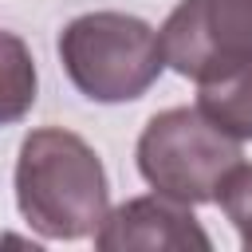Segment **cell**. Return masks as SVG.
<instances>
[{
	"label": "cell",
	"mask_w": 252,
	"mask_h": 252,
	"mask_svg": "<svg viewBox=\"0 0 252 252\" xmlns=\"http://www.w3.org/2000/svg\"><path fill=\"white\" fill-rule=\"evenodd\" d=\"M158 35L165 67L209 83L252 63V0H181Z\"/></svg>",
	"instance_id": "277c9868"
},
{
	"label": "cell",
	"mask_w": 252,
	"mask_h": 252,
	"mask_svg": "<svg viewBox=\"0 0 252 252\" xmlns=\"http://www.w3.org/2000/svg\"><path fill=\"white\" fill-rule=\"evenodd\" d=\"M59 63L91 102H134L165 71L161 35L130 12H83L59 32Z\"/></svg>",
	"instance_id": "7a4b0ae2"
},
{
	"label": "cell",
	"mask_w": 252,
	"mask_h": 252,
	"mask_svg": "<svg viewBox=\"0 0 252 252\" xmlns=\"http://www.w3.org/2000/svg\"><path fill=\"white\" fill-rule=\"evenodd\" d=\"M217 205L224 209V217H228L232 228L240 232V244L252 252V165H248V161H240V165L220 181Z\"/></svg>",
	"instance_id": "ba28073f"
},
{
	"label": "cell",
	"mask_w": 252,
	"mask_h": 252,
	"mask_svg": "<svg viewBox=\"0 0 252 252\" xmlns=\"http://www.w3.org/2000/svg\"><path fill=\"white\" fill-rule=\"evenodd\" d=\"M197 110L217 122L224 134L252 142V63L224 71L209 83H197Z\"/></svg>",
	"instance_id": "8992f818"
},
{
	"label": "cell",
	"mask_w": 252,
	"mask_h": 252,
	"mask_svg": "<svg viewBox=\"0 0 252 252\" xmlns=\"http://www.w3.org/2000/svg\"><path fill=\"white\" fill-rule=\"evenodd\" d=\"M35 91H39V75L28 43L16 32L0 28V126L28 118V110L35 106Z\"/></svg>",
	"instance_id": "52a82bcc"
},
{
	"label": "cell",
	"mask_w": 252,
	"mask_h": 252,
	"mask_svg": "<svg viewBox=\"0 0 252 252\" xmlns=\"http://www.w3.org/2000/svg\"><path fill=\"white\" fill-rule=\"evenodd\" d=\"M134 158L138 173L158 193L185 205H209L220 181L244 161V150L240 138L224 134L197 106H169L146 122Z\"/></svg>",
	"instance_id": "3957f363"
},
{
	"label": "cell",
	"mask_w": 252,
	"mask_h": 252,
	"mask_svg": "<svg viewBox=\"0 0 252 252\" xmlns=\"http://www.w3.org/2000/svg\"><path fill=\"white\" fill-rule=\"evenodd\" d=\"M94 244L102 252H130V248L189 252V248H213L209 232L193 217V205L173 201V197H165L158 189L150 197H130L126 205L110 209L106 220L94 232Z\"/></svg>",
	"instance_id": "5b68a950"
},
{
	"label": "cell",
	"mask_w": 252,
	"mask_h": 252,
	"mask_svg": "<svg viewBox=\"0 0 252 252\" xmlns=\"http://www.w3.org/2000/svg\"><path fill=\"white\" fill-rule=\"evenodd\" d=\"M16 209L47 240L94 236L110 213V185L98 154L63 126H39L20 142Z\"/></svg>",
	"instance_id": "6da1fadb"
}]
</instances>
